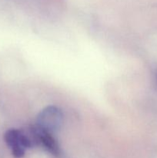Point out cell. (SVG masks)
Listing matches in <instances>:
<instances>
[{"label": "cell", "mask_w": 157, "mask_h": 158, "mask_svg": "<svg viewBox=\"0 0 157 158\" xmlns=\"http://www.w3.org/2000/svg\"><path fill=\"white\" fill-rule=\"evenodd\" d=\"M36 123L37 127L52 134L61 128L63 123V114L57 106H49L38 114Z\"/></svg>", "instance_id": "1"}, {"label": "cell", "mask_w": 157, "mask_h": 158, "mask_svg": "<svg viewBox=\"0 0 157 158\" xmlns=\"http://www.w3.org/2000/svg\"><path fill=\"white\" fill-rule=\"evenodd\" d=\"M4 140L12 151V155L16 158L23 157L26 150L34 146L29 136L18 130H8L4 134Z\"/></svg>", "instance_id": "2"}, {"label": "cell", "mask_w": 157, "mask_h": 158, "mask_svg": "<svg viewBox=\"0 0 157 158\" xmlns=\"http://www.w3.org/2000/svg\"><path fill=\"white\" fill-rule=\"evenodd\" d=\"M35 145H41L52 155L58 157L60 154V149L55 139L52 134L42 131L36 127L31 130V135H29Z\"/></svg>", "instance_id": "3"}]
</instances>
